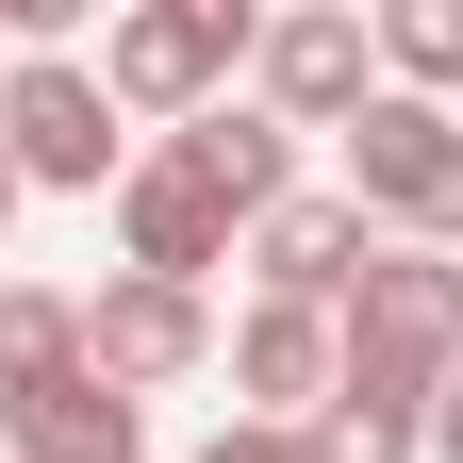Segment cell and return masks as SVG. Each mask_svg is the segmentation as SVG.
<instances>
[{
  "mask_svg": "<svg viewBox=\"0 0 463 463\" xmlns=\"http://www.w3.org/2000/svg\"><path fill=\"white\" fill-rule=\"evenodd\" d=\"M0 67H17V50H0Z\"/></svg>",
  "mask_w": 463,
  "mask_h": 463,
  "instance_id": "18",
  "label": "cell"
},
{
  "mask_svg": "<svg viewBox=\"0 0 463 463\" xmlns=\"http://www.w3.org/2000/svg\"><path fill=\"white\" fill-rule=\"evenodd\" d=\"M215 364H232V414H249V430H298L315 397L347 381V347H331V315H298V298H249Z\"/></svg>",
  "mask_w": 463,
  "mask_h": 463,
  "instance_id": "8",
  "label": "cell"
},
{
  "mask_svg": "<svg viewBox=\"0 0 463 463\" xmlns=\"http://www.w3.org/2000/svg\"><path fill=\"white\" fill-rule=\"evenodd\" d=\"M364 249H381V232H364V199H347V183H298L281 215H249V249H232V265H249L265 298H298V315H331L347 281H364Z\"/></svg>",
  "mask_w": 463,
  "mask_h": 463,
  "instance_id": "7",
  "label": "cell"
},
{
  "mask_svg": "<svg viewBox=\"0 0 463 463\" xmlns=\"http://www.w3.org/2000/svg\"><path fill=\"white\" fill-rule=\"evenodd\" d=\"M50 364H83V298L0 281V397H17V381H50Z\"/></svg>",
  "mask_w": 463,
  "mask_h": 463,
  "instance_id": "14",
  "label": "cell"
},
{
  "mask_svg": "<svg viewBox=\"0 0 463 463\" xmlns=\"http://www.w3.org/2000/svg\"><path fill=\"white\" fill-rule=\"evenodd\" d=\"M381 83L397 99H447L463 83V0H381Z\"/></svg>",
  "mask_w": 463,
  "mask_h": 463,
  "instance_id": "13",
  "label": "cell"
},
{
  "mask_svg": "<svg viewBox=\"0 0 463 463\" xmlns=\"http://www.w3.org/2000/svg\"><path fill=\"white\" fill-rule=\"evenodd\" d=\"M232 249H249V232H232V215H215L165 149H133V183H116V265H133V281H183V298H199Z\"/></svg>",
  "mask_w": 463,
  "mask_h": 463,
  "instance_id": "9",
  "label": "cell"
},
{
  "mask_svg": "<svg viewBox=\"0 0 463 463\" xmlns=\"http://www.w3.org/2000/svg\"><path fill=\"white\" fill-rule=\"evenodd\" d=\"M17 199H33V183H17V165H0V232H17Z\"/></svg>",
  "mask_w": 463,
  "mask_h": 463,
  "instance_id": "17",
  "label": "cell"
},
{
  "mask_svg": "<svg viewBox=\"0 0 463 463\" xmlns=\"http://www.w3.org/2000/svg\"><path fill=\"white\" fill-rule=\"evenodd\" d=\"M249 50H265L249 0H133V17L99 33V99L149 116V133H183V116H215L232 83H249Z\"/></svg>",
  "mask_w": 463,
  "mask_h": 463,
  "instance_id": "1",
  "label": "cell"
},
{
  "mask_svg": "<svg viewBox=\"0 0 463 463\" xmlns=\"http://www.w3.org/2000/svg\"><path fill=\"white\" fill-rule=\"evenodd\" d=\"M331 347H347V364H364V381H447L463 364V265L447 249H364V281H347V298H331Z\"/></svg>",
  "mask_w": 463,
  "mask_h": 463,
  "instance_id": "4",
  "label": "cell"
},
{
  "mask_svg": "<svg viewBox=\"0 0 463 463\" xmlns=\"http://www.w3.org/2000/svg\"><path fill=\"white\" fill-rule=\"evenodd\" d=\"M430 463H463V364L430 381Z\"/></svg>",
  "mask_w": 463,
  "mask_h": 463,
  "instance_id": "16",
  "label": "cell"
},
{
  "mask_svg": "<svg viewBox=\"0 0 463 463\" xmlns=\"http://www.w3.org/2000/svg\"><path fill=\"white\" fill-rule=\"evenodd\" d=\"M0 463H133V397L99 364H50V381L0 397Z\"/></svg>",
  "mask_w": 463,
  "mask_h": 463,
  "instance_id": "11",
  "label": "cell"
},
{
  "mask_svg": "<svg viewBox=\"0 0 463 463\" xmlns=\"http://www.w3.org/2000/svg\"><path fill=\"white\" fill-rule=\"evenodd\" d=\"M165 165H183V183L249 232V215H281L298 199V133H281L265 99H215V116H183V133H165Z\"/></svg>",
  "mask_w": 463,
  "mask_h": 463,
  "instance_id": "10",
  "label": "cell"
},
{
  "mask_svg": "<svg viewBox=\"0 0 463 463\" xmlns=\"http://www.w3.org/2000/svg\"><path fill=\"white\" fill-rule=\"evenodd\" d=\"M298 463H430V397L347 364V381L315 397V414H298Z\"/></svg>",
  "mask_w": 463,
  "mask_h": 463,
  "instance_id": "12",
  "label": "cell"
},
{
  "mask_svg": "<svg viewBox=\"0 0 463 463\" xmlns=\"http://www.w3.org/2000/svg\"><path fill=\"white\" fill-rule=\"evenodd\" d=\"M0 165H17L33 199H116L133 183V116L99 99L83 50H17V67H0Z\"/></svg>",
  "mask_w": 463,
  "mask_h": 463,
  "instance_id": "2",
  "label": "cell"
},
{
  "mask_svg": "<svg viewBox=\"0 0 463 463\" xmlns=\"http://www.w3.org/2000/svg\"><path fill=\"white\" fill-rule=\"evenodd\" d=\"M249 83H265L281 133H347V116L381 99V17H364V0H298V17H265Z\"/></svg>",
  "mask_w": 463,
  "mask_h": 463,
  "instance_id": "5",
  "label": "cell"
},
{
  "mask_svg": "<svg viewBox=\"0 0 463 463\" xmlns=\"http://www.w3.org/2000/svg\"><path fill=\"white\" fill-rule=\"evenodd\" d=\"M347 199H364L381 249H447V265H463V116L381 83L364 116H347Z\"/></svg>",
  "mask_w": 463,
  "mask_h": 463,
  "instance_id": "3",
  "label": "cell"
},
{
  "mask_svg": "<svg viewBox=\"0 0 463 463\" xmlns=\"http://www.w3.org/2000/svg\"><path fill=\"white\" fill-rule=\"evenodd\" d=\"M83 364H99L116 397L199 381V364H215V298H183V281H133V265H116L99 298H83Z\"/></svg>",
  "mask_w": 463,
  "mask_h": 463,
  "instance_id": "6",
  "label": "cell"
},
{
  "mask_svg": "<svg viewBox=\"0 0 463 463\" xmlns=\"http://www.w3.org/2000/svg\"><path fill=\"white\" fill-rule=\"evenodd\" d=\"M199 463H298V430H249V414H232V430H215Z\"/></svg>",
  "mask_w": 463,
  "mask_h": 463,
  "instance_id": "15",
  "label": "cell"
}]
</instances>
